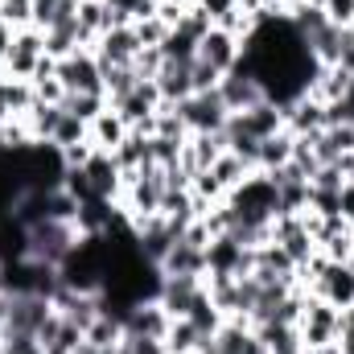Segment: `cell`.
I'll use <instances>...</instances> for the list:
<instances>
[{
  "label": "cell",
  "instance_id": "6da1fadb",
  "mask_svg": "<svg viewBox=\"0 0 354 354\" xmlns=\"http://www.w3.org/2000/svg\"><path fill=\"white\" fill-rule=\"evenodd\" d=\"M227 206L235 210V227H272V218L280 214V194H276V181L268 174H248L231 194H227Z\"/></svg>",
  "mask_w": 354,
  "mask_h": 354
},
{
  "label": "cell",
  "instance_id": "7a4b0ae2",
  "mask_svg": "<svg viewBox=\"0 0 354 354\" xmlns=\"http://www.w3.org/2000/svg\"><path fill=\"white\" fill-rule=\"evenodd\" d=\"M79 243V227L75 223H58V218H46L37 227H29V256L25 260H41V264H62L71 256V248Z\"/></svg>",
  "mask_w": 354,
  "mask_h": 354
},
{
  "label": "cell",
  "instance_id": "3957f363",
  "mask_svg": "<svg viewBox=\"0 0 354 354\" xmlns=\"http://www.w3.org/2000/svg\"><path fill=\"white\" fill-rule=\"evenodd\" d=\"M177 115L185 120L189 136H194V132H223L227 120H231V107L223 103V95L214 87V91H194L189 99H181V103H177Z\"/></svg>",
  "mask_w": 354,
  "mask_h": 354
},
{
  "label": "cell",
  "instance_id": "277c9868",
  "mask_svg": "<svg viewBox=\"0 0 354 354\" xmlns=\"http://www.w3.org/2000/svg\"><path fill=\"white\" fill-rule=\"evenodd\" d=\"M338 326H342V309H334V305L322 301V297H305V309H301V322H297L305 351H309V346H330V342H338Z\"/></svg>",
  "mask_w": 354,
  "mask_h": 354
},
{
  "label": "cell",
  "instance_id": "5b68a950",
  "mask_svg": "<svg viewBox=\"0 0 354 354\" xmlns=\"http://www.w3.org/2000/svg\"><path fill=\"white\" fill-rule=\"evenodd\" d=\"M58 83L66 87V95H103V66L95 50H75L58 58Z\"/></svg>",
  "mask_w": 354,
  "mask_h": 354
},
{
  "label": "cell",
  "instance_id": "8992f818",
  "mask_svg": "<svg viewBox=\"0 0 354 354\" xmlns=\"http://www.w3.org/2000/svg\"><path fill=\"white\" fill-rule=\"evenodd\" d=\"M41 58H46V33L37 25H25L12 33V46L4 54V71H8V79H33Z\"/></svg>",
  "mask_w": 354,
  "mask_h": 354
},
{
  "label": "cell",
  "instance_id": "52a82bcc",
  "mask_svg": "<svg viewBox=\"0 0 354 354\" xmlns=\"http://www.w3.org/2000/svg\"><path fill=\"white\" fill-rule=\"evenodd\" d=\"M223 132H231V136H252V140H268V136L284 132V107H276L272 99H264V103H256V107H248V111H235Z\"/></svg>",
  "mask_w": 354,
  "mask_h": 354
},
{
  "label": "cell",
  "instance_id": "ba28073f",
  "mask_svg": "<svg viewBox=\"0 0 354 354\" xmlns=\"http://www.w3.org/2000/svg\"><path fill=\"white\" fill-rule=\"evenodd\" d=\"M218 95H223V103L231 107V115H235V111H248V107H256V103L268 99L264 87H260V79H256L243 62H235V71H227V75L218 79Z\"/></svg>",
  "mask_w": 354,
  "mask_h": 354
},
{
  "label": "cell",
  "instance_id": "9c48e42d",
  "mask_svg": "<svg viewBox=\"0 0 354 354\" xmlns=\"http://www.w3.org/2000/svg\"><path fill=\"white\" fill-rule=\"evenodd\" d=\"M140 50H145V46H140V37H136L132 25H124V29H107V33L95 41V58H99L103 71H111V66H132Z\"/></svg>",
  "mask_w": 354,
  "mask_h": 354
},
{
  "label": "cell",
  "instance_id": "30bf717a",
  "mask_svg": "<svg viewBox=\"0 0 354 354\" xmlns=\"http://www.w3.org/2000/svg\"><path fill=\"white\" fill-rule=\"evenodd\" d=\"M239 54H243V41L235 37V33H227V29H210L202 41H198V58L206 62V66H214L218 75H227V71H235V62H239Z\"/></svg>",
  "mask_w": 354,
  "mask_h": 354
},
{
  "label": "cell",
  "instance_id": "8fae6325",
  "mask_svg": "<svg viewBox=\"0 0 354 354\" xmlns=\"http://www.w3.org/2000/svg\"><path fill=\"white\" fill-rule=\"evenodd\" d=\"M169 313H165V305L157 301V297H149V301H136L132 309H128V317H124V334H140V338H161L165 342V330H169Z\"/></svg>",
  "mask_w": 354,
  "mask_h": 354
},
{
  "label": "cell",
  "instance_id": "7c38bea8",
  "mask_svg": "<svg viewBox=\"0 0 354 354\" xmlns=\"http://www.w3.org/2000/svg\"><path fill=\"white\" fill-rule=\"evenodd\" d=\"M198 292H202V276H161L157 284V301L165 305L169 317H185Z\"/></svg>",
  "mask_w": 354,
  "mask_h": 354
},
{
  "label": "cell",
  "instance_id": "4fadbf2b",
  "mask_svg": "<svg viewBox=\"0 0 354 354\" xmlns=\"http://www.w3.org/2000/svg\"><path fill=\"white\" fill-rule=\"evenodd\" d=\"M161 276H206V248L181 235L161 260Z\"/></svg>",
  "mask_w": 354,
  "mask_h": 354
},
{
  "label": "cell",
  "instance_id": "5bb4252c",
  "mask_svg": "<svg viewBox=\"0 0 354 354\" xmlns=\"http://www.w3.org/2000/svg\"><path fill=\"white\" fill-rule=\"evenodd\" d=\"M194 62H161V71H157V91H161V99L165 103H181V99H189L194 95V71H189Z\"/></svg>",
  "mask_w": 354,
  "mask_h": 354
},
{
  "label": "cell",
  "instance_id": "9a60e30c",
  "mask_svg": "<svg viewBox=\"0 0 354 354\" xmlns=\"http://www.w3.org/2000/svg\"><path fill=\"white\" fill-rule=\"evenodd\" d=\"M256 334H260V342H264V354H305V342H301V330H297V326L260 322Z\"/></svg>",
  "mask_w": 354,
  "mask_h": 354
},
{
  "label": "cell",
  "instance_id": "2e32d148",
  "mask_svg": "<svg viewBox=\"0 0 354 354\" xmlns=\"http://www.w3.org/2000/svg\"><path fill=\"white\" fill-rule=\"evenodd\" d=\"M128 132H132V128H128V124L120 120V111H111V107H107V111H99V115L91 120V145H95V149H103V153H115V149L124 145V136H128Z\"/></svg>",
  "mask_w": 354,
  "mask_h": 354
},
{
  "label": "cell",
  "instance_id": "e0dca14e",
  "mask_svg": "<svg viewBox=\"0 0 354 354\" xmlns=\"http://www.w3.org/2000/svg\"><path fill=\"white\" fill-rule=\"evenodd\" d=\"M292 145H297V136H292L288 128L276 132V136H268V140H260V161H256V169H260V174L284 169V165L292 161Z\"/></svg>",
  "mask_w": 354,
  "mask_h": 354
},
{
  "label": "cell",
  "instance_id": "ac0fdd59",
  "mask_svg": "<svg viewBox=\"0 0 354 354\" xmlns=\"http://www.w3.org/2000/svg\"><path fill=\"white\" fill-rule=\"evenodd\" d=\"M198 346H202L198 326H194L189 317H174L169 330H165V351L169 354H198Z\"/></svg>",
  "mask_w": 354,
  "mask_h": 354
},
{
  "label": "cell",
  "instance_id": "d6986e66",
  "mask_svg": "<svg viewBox=\"0 0 354 354\" xmlns=\"http://www.w3.org/2000/svg\"><path fill=\"white\" fill-rule=\"evenodd\" d=\"M91 140V124L87 120H79V115H71V111H62V120H58V128H54V149L62 153V149H75V145H87Z\"/></svg>",
  "mask_w": 354,
  "mask_h": 354
},
{
  "label": "cell",
  "instance_id": "ffe728a7",
  "mask_svg": "<svg viewBox=\"0 0 354 354\" xmlns=\"http://www.w3.org/2000/svg\"><path fill=\"white\" fill-rule=\"evenodd\" d=\"M83 338H87L91 346H120V338H124V317H115V313L103 309V313L87 326Z\"/></svg>",
  "mask_w": 354,
  "mask_h": 354
},
{
  "label": "cell",
  "instance_id": "44dd1931",
  "mask_svg": "<svg viewBox=\"0 0 354 354\" xmlns=\"http://www.w3.org/2000/svg\"><path fill=\"white\" fill-rule=\"evenodd\" d=\"M210 174L218 177V185H223V189L231 194V189H235V185H239L243 177H248V174H256V169H252L248 161H239L235 153H223V157H218V161L210 165Z\"/></svg>",
  "mask_w": 354,
  "mask_h": 354
},
{
  "label": "cell",
  "instance_id": "7402d4cb",
  "mask_svg": "<svg viewBox=\"0 0 354 354\" xmlns=\"http://www.w3.org/2000/svg\"><path fill=\"white\" fill-rule=\"evenodd\" d=\"M71 115H79V120H95L99 111H107V95H66V103H62Z\"/></svg>",
  "mask_w": 354,
  "mask_h": 354
},
{
  "label": "cell",
  "instance_id": "603a6c76",
  "mask_svg": "<svg viewBox=\"0 0 354 354\" xmlns=\"http://www.w3.org/2000/svg\"><path fill=\"white\" fill-rule=\"evenodd\" d=\"M0 17L12 29H25V25H33V0H0Z\"/></svg>",
  "mask_w": 354,
  "mask_h": 354
},
{
  "label": "cell",
  "instance_id": "cb8c5ba5",
  "mask_svg": "<svg viewBox=\"0 0 354 354\" xmlns=\"http://www.w3.org/2000/svg\"><path fill=\"white\" fill-rule=\"evenodd\" d=\"M132 29H136V37H140V46H161V41L169 37V25H165L161 17H149V21H136Z\"/></svg>",
  "mask_w": 354,
  "mask_h": 354
},
{
  "label": "cell",
  "instance_id": "d4e9b609",
  "mask_svg": "<svg viewBox=\"0 0 354 354\" xmlns=\"http://www.w3.org/2000/svg\"><path fill=\"white\" fill-rule=\"evenodd\" d=\"M0 354H46V351H41L37 334H4Z\"/></svg>",
  "mask_w": 354,
  "mask_h": 354
},
{
  "label": "cell",
  "instance_id": "484cf974",
  "mask_svg": "<svg viewBox=\"0 0 354 354\" xmlns=\"http://www.w3.org/2000/svg\"><path fill=\"white\" fill-rule=\"evenodd\" d=\"M322 12H326L330 25H338V29H351L354 25V0H326Z\"/></svg>",
  "mask_w": 354,
  "mask_h": 354
},
{
  "label": "cell",
  "instance_id": "4316f807",
  "mask_svg": "<svg viewBox=\"0 0 354 354\" xmlns=\"http://www.w3.org/2000/svg\"><path fill=\"white\" fill-rule=\"evenodd\" d=\"M189 71H194V91H214V87H218V79H223V75H218L214 66H206L202 58H194V66H189Z\"/></svg>",
  "mask_w": 354,
  "mask_h": 354
},
{
  "label": "cell",
  "instance_id": "83f0119b",
  "mask_svg": "<svg viewBox=\"0 0 354 354\" xmlns=\"http://www.w3.org/2000/svg\"><path fill=\"white\" fill-rule=\"evenodd\" d=\"M194 4H198V8L214 21V25H218L227 12H235V8H239V0H194Z\"/></svg>",
  "mask_w": 354,
  "mask_h": 354
},
{
  "label": "cell",
  "instance_id": "f1b7e54d",
  "mask_svg": "<svg viewBox=\"0 0 354 354\" xmlns=\"http://www.w3.org/2000/svg\"><path fill=\"white\" fill-rule=\"evenodd\" d=\"M58 4H62V0H33V25H37V29H46V25L54 21Z\"/></svg>",
  "mask_w": 354,
  "mask_h": 354
},
{
  "label": "cell",
  "instance_id": "f546056e",
  "mask_svg": "<svg viewBox=\"0 0 354 354\" xmlns=\"http://www.w3.org/2000/svg\"><path fill=\"white\" fill-rule=\"evenodd\" d=\"M338 214H342V223H351V227H354V181H342V194H338Z\"/></svg>",
  "mask_w": 354,
  "mask_h": 354
},
{
  "label": "cell",
  "instance_id": "4dcf8cb0",
  "mask_svg": "<svg viewBox=\"0 0 354 354\" xmlns=\"http://www.w3.org/2000/svg\"><path fill=\"white\" fill-rule=\"evenodd\" d=\"M12 33H17V29L0 17V62H4V54H8V46H12Z\"/></svg>",
  "mask_w": 354,
  "mask_h": 354
},
{
  "label": "cell",
  "instance_id": "1f68e13d",
  "mask_svg": "<svg viewBox=\"0 0 354 354\" xmlns=\"http://www.w3.org/2000/svg\"><path fill=\"white\" fill-rule=\"evenodd\" d=\"M75 354H120V346H91L87 338H83V342H79V351Z\"/></svg>",
  "mask_w": 354,
  "mask_h": 354
},
{
  "label": "cell",
  "instance_id": "d6a6232c",
  "mask_svg": "<svg viewBox=\"0 0 354 354\" xmlns=\"http://www.w3.org/2000/svg\"><path fill=\"white\" fill-rule=\"evenodd\" d=\"M260 4H264L268 12H276V17H284V12H288V4H292V0H260Z\"/></svg>",
  "mask_w": 354,
  "mask_h": 354
},
{
  "label": "cell",
  "instance_id": "836d02e7",
  "mask_svg": "<svg viewBox=\"0 0 354 354\" xmlns=\"http://www.w3.org/2000/svg\"><path fill=\"white\" fill-rule=\"evenodd\" d=\"M103 4H111V8H120V12H128V17H132V8H136L140 0H103Z\"/></svg>",
  "mask_w": 354,
  "mask_h": 354
},
{
  "label": "cell",
  "instance_id": "e575fe53",
  "mask_svg": "<svg viewBox=\"0 0 354 354\" xmlns=\"http://www.w3.org/2000/svg\"><path fill=\"white\" fill-rule=\"evenodd\" d=\"M0 79H8V71H4V62H0Z\"/></svg>",
  "mask_w": 354,
  "mask_h": 354
},
{
  "label": "cell",
  "instance_id": "d590c367",
  "mask_svg": "<svg viewBox=\"0 0 354 354\" xmlns=\"http://www.w3.org/2000/svg\"><path fill=\"white\" fill-rule=\"evenodd\" d=\"M153 4H161V0H153Z\"/></svg>",
  "mask_w": 354,
  "mask_h": 354
}]
</instances>
